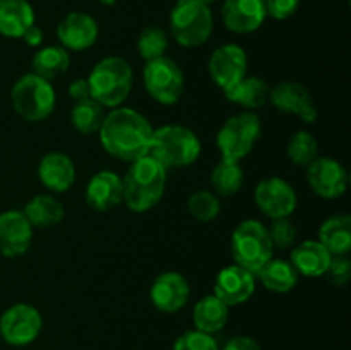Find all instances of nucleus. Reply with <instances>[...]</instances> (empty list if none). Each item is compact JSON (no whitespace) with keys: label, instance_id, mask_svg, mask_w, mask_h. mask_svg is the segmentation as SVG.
Segmentation results:
<instances>
[{"label":"nucleus","instance_id":"nucleus-1","mask_svg":"<svg viewBox=\"0 0 351 350\" xmlns=\"http://www.w3.org/2000/svg\"><path fill=\"white\" fill-rule=\"evenodd\" d=\"M153 130L154 127L141 112L117 106L106 112L98 137L106 153L130 163L149 153Z\"/></svg>","mask_w":351,"mask_h":350},{"label":"nucleus","instance_id":"nucleus-2","mask_svg":"<svg viewBox=\"0 0 351 350\" xmlns=\"http://www.w3.org/2000/svg\"><path fill=\"white\" fill-rule=\"evenodd\" d=\"M168 170L151 154L130 161L122 177L123 205L134 213H146L160 205L167 191Z\"/></svg>","mask_w":351,"mask_h":350},{"label":"nucleus","instance_id":"nucleus-3","mask_svg":"<svg viewBox=\"0 0 351 350\" xmlns=\"http://www.w3.org/2000/svg\"><path fill=\"white\" fill-rule=\"evenodd\" d=\"M91 98L112 110L122 106L134 88V71L129 62L117 55L96 62L88 78Z\"/></svg>","mask_w":351,"mask_h":350},{"label":"nucleus","instance_id":"nucleus-4","mask_svg":"<svg viewBox=\"0 0 351 350\" xmlns=\"http://www.w3.org/2000/svg\"><path fill=\"white\" fill-rule=\"evenodd\" d=\"M201 139L194 130L178 124H167L153 130L147 154L171 170L191 167L201 156Z\"/></svg>","mask_w":351,"mask_h":350},{"label":"nucleus","instance_id":"nucleus-5","mask_svg":"<svg viewBox=\"0 0 351 350\" xmlns=\"http://www.w3.org/2000/svg\"><path fill=\"white\" fill-rule=\"evenodd\" d=\"M10 103L21 119L27 122H43L53 113L57 93L51 81L29 72L21 75L12 84Z\"/></svg>","mask_w":351,"mask_h":350},{"label":"nucleus","instance_id":"nucleus-6","mask_svg":"<svg viewBox=\"0 0 351 350\" xmlns=\"http://www.w3.org/2000/svg\"><path fill=\"white\" fill-rule=\"evenodd\" d=\"M215 27L211 7L199 0H177L170 12V33L184 48H195L211 38Z\"/></svg>","mask_w":351,"mask_h":350},{"label":"nucleus","instance_id":"nucleus-7","mask_svg":"<svg viewBox=\"0 0 351 350\" xmlns=\"http://www.w3.org/2000/svg\"><path fill=\"white\" fill-rule=\"evenodd\" d=\"M230 250H232L233 263L254 275H257V271L274 254L267 226L259 220H243L235 226L230 240Z\"/></svg>","mask_w":351,"mask_h":350},{"label":"nucleus","instance_id":"nucleus-8","mask_svg":"<svg viewBox=\"0 0 351 350\" xmlns=\"http://www.w3.org/2000/svg\"><path fill=\"white\" fill-rule=\"evenodd\" d=\"M263 134V124L256 112L235 113L228 117L216 134V146L223 160L240 161L250 154Z\"/></svg>","mask_w":351,"mask_h":350},{"label":"nucleus","instance_id":"nucleus-9","mask_svg":"<svg viewBox=\"0 0 351 350\" xmlns=\"http://www.w3.org/2000/svg\"><path fill=\"white\" fill-rule=\"evenodd\" d=\"M143 82L147 95L165 106L180 102L185 91L184 71L173 58L167 55L146 62L143 71Z\"/></svg>","mask_w":351,"mask_h":350},{"label":"nucleus","instance_id":"nucleus-10","mask_svg":"<svg viewBox=\"0 0 351 350\" xmlns=\"http://www.w3.org/2000/svg\"><path fill=\"white\" fill-rule=\"evenodd\" d=\"M43 328L41 312L34 305L14 304L0 316V336L7 345L26 347L40 336Z\"/></svg>","mask_w":351,"mask_h":350},{"label":"nucleus","instance_id":"nucleus-11","mask_svg":"<svg viewBox=\"0 0 351 350\" xmlns=\"http://www.w3.org/2000/svg\"><path fill=\"white\" fill-rule=\"evenodd\" d=\"M254 201L269 220L290 218L298 206V198L290 182L281 177H266L257 184Z\"/></svg>","mask_w":351,"mask_h":350},{"label":"nucleus","instance_id":"nucleus-12","mask_svg":"<svg viewBox=\"0 0 351 350\" xmlns=\"http://www.w3.org/2000/svg\"><path fill=\"white\" fill-rule=\"evenodd\" d=\"M249 69L247 51L237 43H225L216 48L208 60V71L211 81L221 91H226L242 81Z\"/></svg>","mask_w":351,"mask_h":350},{"label":"nucleus","instance_id":"nucleus-13","mask_svg":"<svg viewBox=\"0 0 351 350\" xmlns=\"http://www.w3.org/2000/svg\"><path fill=\"white\" fill-rule=\"evenodd\" d=\"M307 182L314 194L322 199H338L350 184L348 170L331 156H317L307 167Z\"/></svg>","mask_w":351,"mask_h":350},{"label":"nucleus","instance_id":"nucleus-14","mask_svg":"<svg viewBox=\"0 0 351 350\" xmlns=\"http://www.w3.org/2000/svg\"><path fill=\"white\" fill-rule=\"evenodd\" d=\"M269 102L278 112L298 117L304 124H314L317 120L319 113L314 98L300 82H278L274 88H271Z\"/></svg>","mask_w":351,"mask_h":350},{"label":"nucleus","instance_id":"nucleus-15","mask_svg":"<svg viewBox=\"0 0 351 350\" xmlns=\"http://www.w3.org/2000/svg\"><path fill=\"white\" fill-rule=\"evenodd\" d=\"M191 297L189 280L178 271H165L154 278L149 299L154 307L165 314H175L187 305Z\"/></svg>","mask_w":351,"mask_h":350},{"label":"nucleus","instance_id":"nucleus-16","mask_svg":"<svg viewBox=\"0 0 351 350\" xmlns=\"http://www.w3.org/2000/svg\"><path fill=\"white\" fill-rule=\"evenodd\" d=\"M34 229L21 209L0 213V254L3 257L24 256L33 242Z\"/></svg>","mask_w":351,"mask_h":350},{"label":"nucleus","instance_id":"nucleus-17","mask_svg":"<svg viewBox=\"0 0 351 350\" xmlns=\"http://www.w3.org/2000/svg\"><path fill=\"white\" fill-rule=\"evenodd\" d=\"M256 292V275L239 264H230L219 270L215 278L213 294L225 302L228 307L245 304Z\"/></svg>","mask_w":351,"mask_h":350},{"label":"nucleus","instance_id":"nucleus-18","mask_svg":"<svg viewBox=\"0 0 351 350\" xmlns=\"http://www.w3.org/2000/svg\"><path fill=\"white\" fill-rule=\"evenodd\" d=\"M99 34L98 23L86 12H69L57 26V38L60 47L71 51H84L96 43Z\"/></svg>","mask_w":351,"mask_h":350},{"label":"nucleus","instance_id":"nucleus-19","mask_svg":"<svg viewBox=\"0 0 351 350\" xmlns=\"http://www.w3.org/2000/svg\"><path fill=\"white\" fill-rule=\"evenodd\" d=\"M264 0H225L221 7L223 24L235 34H250L266 21Z\"/></svg>","mask_w":351,"mask_h":350},{"label":"nucleus","instance_id":"nucleus-20","mask_svg":"<svg viewBox=\"0 0 351 350\" xmlns=\"http://www.w3.org/2000/svg\"><path fill=\"white\" fill-rule=\"evenodd\" d=\"M86 205L95 211H110L123 202L122 177L113 170H101L89 178L84 191Z\"/></svg>","mask_w":351,"mask_h":350},{"label":"nucleus","instance_id":"nucleus-21","mask_svg":"<svg viewBox=\"0 0 351 350\" xmlns=\"http://www.w3.org/2000/svg\"><path fill=\"white\" fill-rule=\"evenodd\" d=\"M38 178L50 192H67L75 182V165L69 154L60 151L47 153L38 163Z\"/></svg>","mask_w":351,"mask_h":350},{"label":"nucleus","instance_id":"nucleus-22","mask_svg":"<svg viewBox=\"0 0 351 350\" xmlns=\"http://www.w3.org/2000/svg\"><path fill=\"white\" fill-rule=\"evenodd\" d=\"M332 256L317 239L295 244L290 253L291 266L298 275L307 278L324 277Z\"/></svg>","mask_w":351,"mask_h":350},{"label":"nucleus","instance_id":"nucleus-23","mask_svg":"<svg viewBox=\"0 0 351 350\" xmlns=\"http://www.w3.org/2000/svg\"><path fill=\"white\" fill-rule=\"evenodd\" d=\"M36 23V14L27 0H0V34L19 40Z\"/></svg>","mask_w":351,"mask_h":350},{"label":"nucleus","instance_id":"nucleus-24","mask_svg":"<svg viewBox=\"0 0 351 350\" xmlns=\"http://www.w3.org/2000/svg\"><path fill=\"white\" fill-rule=\"evenodd\" d=\"M319 242L331 253V256H348L351 250V216L348 213H336L319 226Z\"/></svg>","mask_w":351,"mask_h":350},{"label":"nucleus","instance_id":"nucleus-25","mask_svg":"<svg viewBox=\"0 0 351 350\" xmlns=\"http://www.w3.org/2000/svg\"><path fill=\"white\" fill-rule=\"evenodd\" d=\"M269 84L263 78H259V75H245L235 86L223 91V95L230 103L240 105L247 112H256V110L263 108L269 102Z\"/></svg>","mask_w":351,"mask_h":350},{"label":"nucleus","instance_id":"nucleus-26","mask_svg":"<svg viewBox=\"0 0 351 350\" xmlns=\"http://www.w3.org/2000/svg\"><path fill=\"white\" fill-rule=\"evenodd\" d=\"M230 307L223 301H219L215 294L204 295L201 301L195 302L192 311V323L195 328L208 335L221 331L228 323Z\"/></svg>","mask_w":351,"mask_h":350},{"label":"nucleus","instance_id":"nucleus-27","mask_svg":"<svg viewBox=\"0 0 351 350\" xmlns=\"http://www.w3.org/2000/svg\"><path fill=\"white\" fill-rule=\"evenodd\" d=\"M298 277L290 261L280 259V257H271L256 275V280L261 281L266 290L274 294H288L298 285Z\"/></svg>","mask_w":351,"mask_h":350},{"label":"nucleus","instance_id":"nucleus-28","mask_svg":"<svg viewBox=\"0 0 351 350\" xmlns=\"http://www.w3.org/2000/svg\"><path fill=\"white\" fill-rule=\"evenodd\" d=\"M23 213L33 229H50L64 220L65 208L55 196L38 194L26 202Z\"/></svg>","mask_w":351,"mask_h":350},{"label":"nucleus","instance_id":"nucleus-29","mask_svg":"<svg viewBox=\"0 0 351 350\" xmlns=\"http://www.w3.org/2000/svg\"><path fill=\"white\" fill-rule=\"evenodd\" d=\"M69 65H71V55L60 45L38 48L31 58V72L47 81L64 75L69 71Z\"/></svg>","mask_w":351,"mask_h":350},{"label":"nucleus","instance_id":"nucleus-30","mask_svg":"<svg viewBox=\"0 0 351 350\" xmlns=\"http://www.w3.org/2000/svg\"><path fill=\"white\" fill-rule=\"evenodd\" d=\"M213 192L221 198H232L243 185V168L240 161L219 160L209 175Z\"/></svg>","mask_w":351,"mask_h":350},{"label":"nucleus","instance_id":"nucleus-31","mask_svg":"<svg viewBox=\"0 0 351 350\" xmlns=\"http://www.w3.org/2000/svg\"><path fill=\"white\" fill-rule=\"evenodd\" d=\"M106 108L99 105L96 100L88 98L82 102H75L71 110V124L79 134L89 136V134H98L103 120H105Z\"/></svg>","mask_w":351,"mask_h":350},{"label":"nucleus","instance_id":"nucleus-32","mask_svg":"<svg viewBox=\"0 0 351 350\" xmlns=\"http://www.w3.org/2000/svg\"><path fill=\"white\" fill-rule=\"evenodd\" d=\"M290 161L297 167L307 168L319 156V143L308 130H298L290 137L287 146Z\"/></svg>","mask_w":351,"mask_h":350},{"label":"nucleus","instance_id":"nucleus-33","mask_svg":"<svg viewBox=\"0 0 351 350\" xmlns=\"http://www.w3.org/2000/svg\"><path fill=\"white\" fill-rule=\"evenodd\" d=\"M187 209L195 222H213V220L218 218L219 211H221L219 196H216L213 191H208V189H199L189 196Z\"/></svg>","mask_w":351,"mask_h":350},{"label":"nucleus","instance_id":"nucleus-34","mask_svg":"<svg viewBox=\"0 0 351 350\" xmlns=\"http://www.w3.org/2000/svg\"><path fill=\"white\" fill-rule=\"evenodd\" d=\"M168 45H170V40H168L167 31L158 26L144 27L137 38V51H139L141 58L146 62L165 57Z\"/></svg>","mask_w":351,"mask_h":350},{"label":"nucleus","instance_id":"nucleus-35","mask_svg":"<svg viewBox=\"0 0 351 350\" xmlns=\"http://www.w3.org/2000/svg\"><path fill=\"white\" fill-rule=\"evenodd\" d=\"M267 233L273 242V247L278 250L291 249L297 242V226L293 225L290 218H276L271 220V225L267 226Z\"/></svg>","mask_w":351,"mask_h":350},{"label":"nucleus","instance_id":"nucleus-36","mask_svg":"<svg viewBox=\"0 0 351 350\" xmlns=\"http://www.w3.org/2000/svg\"><path fill=\"white\" fill-rule=\"evenodd\" d=\"M171 350H219L215 336L199 329H189L175 340Z\"/></svg>","mask_w":351,"mask_h":350},{"label":"nucleus","instance_id":"nucleus-37","mask_svg":"<svg viewBox=\"0 0 351 350\" xmlns=\"http://www.w3.org/2000/svg\"><path fill=\"white\" fill-rule=\"evenodd\" d=\"M326 275L336 287H345L351 278V261L348 256H332Z\"/></svg>","mask_w":351,"mask_h":350},{"label":"nucleus","instance_id":"nucleus-38","mask_svg":"<svg viewBox=\"0 0 351 350\" xmlns=\"http://www.w3.org/2000/svg\"><path fill=\"white\" fill-rule=\"evenodd\" d=\"M267 17L274 21L290 19L298 10L300 0H264Z\"/></svg>","mask_w":351,"mask_h":350},{"label":"nucleus","instance_id":"nucleus-39","mask_svg":"<svg viewBox=\"0 0 351 350\" xmlns=\"http://www.w3.org/2000/svg\"><path fill=\"white\" fill-rule=\"evenodd\" d=\"M219 350H263V347H261V343L254 336L235 335Z\"/></svg>","mask_w":351,"mask_h":350},{"label":"nucleus","instance_id":"nucleus-40","mask_svg":"<svg viewBox=\"0 0 351 350\" xmlns=\"http://www.w3.org/2000/svg\"><path fill=\"white\" fill-rule=\"evenodd\" d=\"M69 96L75 102H82V100L91 98V89H89V82L86 78L74 79V81L69 84Z\"/></svg>","mask_w":351,"mask_h":350},{"label":"nucleus","instance_id":"nucleus-41","mask_svg":"<svg viewBox=\"0 0 351 350\" xmlns=\"http://www.w3.org/2000/svg\"><path fill=\"white\" fill-rule=\"evenodd\" d=\"M43 30L40 26H36V23L23 34V41L27 45V47L38 48L41 43H43Z\"/></svg>","mask_w":351,"mask_h":350},{"label":"nucleus","instance_id":"nucleus-42","mask_svg":"<svg viewBox=\"0 0 351 350\" xmlns=\"http://www.w3.org/2000/svg\"><path fill=\"white\" fill-rule=\"evenodd\" d=\"M101 5H106V7H113L117 3V0H98Z\"/></svg>","mask_w":351,"mask_h":350},{"label":"nucleus","instance_id":"nucleus-43","mask_svg":"<svg viewBox=\"0 0 351 350\" xmlns=\"http://www.w3.org/2000/svg\"><path fill=\"white\" fill-rule=\"evenodd\" d=\"M199 2H202V3H206V5L211 7V3H215L216 0H199Z\"/></svg>","mask_w":351,"mask_h":350}]
</instances>
